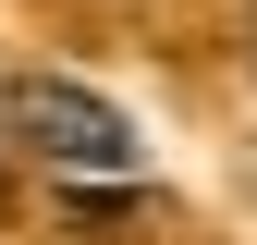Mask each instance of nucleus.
<instances>
[{
    "label": "nucleus",
    "instance_id": "f257e3e1",
    "mask_svg": "<svg viewBox=\"0 0 257 245\" xmlns=\"http://www.w3.org/2000/svg\"><path fill=\"white\" fill-rule=\"evenodd\" d=\"M13 122H25V147H37L49 172H86V184L135 172V122H122V98H98V86H74V74L13 86Z\"/></svg>",
    "mask_w": 257,
    "mask_h": 245
}]
</instances>
